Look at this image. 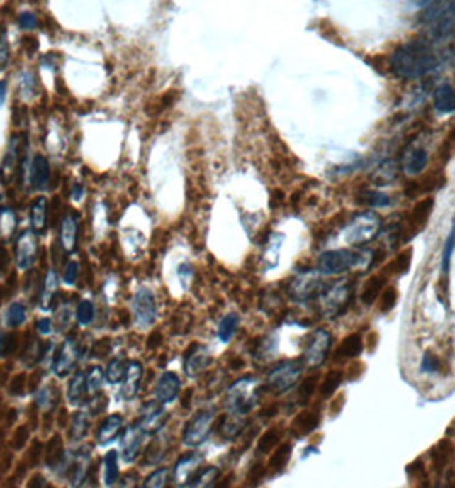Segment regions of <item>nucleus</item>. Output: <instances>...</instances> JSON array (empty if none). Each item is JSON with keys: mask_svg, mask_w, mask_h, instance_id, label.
Wrapping results in <instances>:
<instances>
[{"mask_svg": "<svg viewBox=\"0 0 455 488\" xmlns=\"http://www.w3.org/2000/svg\"><path fill=\"white\" fill-rule=\"evenodd\" d=\"M438 60L426 40L406 41L388 57V69L403 79H420L437 67Z\"/></svg>", "mask_w": 455, "mask_h": 488, "instance_id": "obj_1", "label": "nucleus"}, {"mask_svg": "<svg viewBox=\"0 0 455 488\" xmlns=\"http://www.w3.org/2000/svg\"><path fill=\"white\" fill-rule=\"evenodd\" d=\"M373 262L368 250H353V249H336L327 250L318 255L317 267L320 274H344L353 270H365Z\"/></svg>", "mask_w": 455, "mask_h": 488, "instance_id": "obj_2", "label": "nucleus"}, {"mask_svg": "<svg viewBox=\"0 0 455 488\" xmlns=\"http://www.w3.org/2000/svg\"><path fill=\"white\" fill-rule=\"evenodd\" d=\"M257 403V380L243 377L237 380L226 394V411L233 415L245 416Z\"/></svg>", "mask_w": 455, "mask_h": 488, "instance_id": "obj_3", "label": "nucleus"}, {"mask_svg": "<svg viewBox=\"0 0 455 488\" xmlns=\"http://www.w3.org/2000/svg\"><path fill=\"white\" fill-rule=\"evenodd\" d=\"M305 369V360H286V362H281L269 372L267 375V386L277 394H283V392L289 391L291 387L296 386V382L300 380L301 374Z\"/></svg>", "mask_w": 455, "mask_h": 488, "instance_id": "obj_4", "label": "nucleus"}, {"mask_svg": "<svg viewBox=\"0 0 455 488\" xmlns=\"http://www.w3.org/2000/svg\"><path fill=\"white\" fill-rule=\"evenodd\" d=\"M380 226H382V219L376 216L375 213H371V211L358 214L346 226V243H349V245H361V243L370 242V240L376 237V233L380 231Z\"/></svg>", "mask_w": 455, "mask_h": 488, "instance_id": "obj_5", "label": "nucleus"}, {"mask_svg": "<svg viewBox=\"0 0 455 488\" xmlns=\"http://www.w3.org/2000/svg\"><path fill=\"white\" fill-rule=\"evenodd\" d=\"M214 420H216V413L213 409H201L196 413L184 428V436H181L184 444L187 448H198L204 444L213 432Z\"/></svg>", "mask_w": 455, "mask_h": 488, "instance_id": "obj_6", "label": "nucleus"}, {"mask_svg": "<svg viewBox=\"0 0 455 488\" xmlns=\"http://www.w3.org/2000/svg\"><path fill=\"white\" fill-rule=\"evenodd\" d=\"M132 314H134L135 324L140 329H146L155 324L158 307H156V300L151 289L142 287L135 292L134 299H132Z\"/></svg>", "mask_w": 455, "mask_h": 488, "instance_id": "obj_7", "label": "nucleus"}, {"mask_svg": "<svg viewBox=\"0 0 455 488\" xmlns=\"http://www.w3.org/2000/svg\"><path fill=\"white\" fill-rule=\"evenodd\" d=\"M81 360V346L79 343L74 338H67L60 345L59 351H57L55 358L52 362V370L53 374L59 379L67 377L69 374H72V370L76 369V365Z\"/></svg>", "mask_w": 455, "mask_h": 488, "instance_id": "obj_8", "label": "nucleus"}, {"mask_svg": "<svg viewBox=\"0 0 455 488\" xmlns=\"http://www.w3.org/2000/svg\"><path fill=\"white\" fill-rule=\"evenodd\" d=\"M38 257V233L33 228L21 231L16 240V264L21 271L31 270Z\"/></svg>", "mask_w": 455, "mask_h": 488, "instance_id": "obj_9", "label": "nucleus"}, {"mask_svg": "<svg viewBox=\"0 0 455 488\" xmlns=\"http://www.w3.org/2000/svg\"><path fill=\"white\" fill-rule=\"evenodd\" d=\"M330 334L325 329H315L310 338L307 339V345H305V353L303 360L305 365L310 367H318L325 362L327 353L330 350Z\"/></svg>", "mask_w": 455, "mask_h": 488, "instance_id": "obj_10", "label": "nucleus"}, {"mask_svg": "<svg viewBox=\"0 0 455 488\" xmlns=\"http://www.w3.org/2000/svg\"><path fill=\"white\" fill-rule=\"evenodd\" d=\"M351 300V288L346 283L337 284V287L330 288L329 292H325L320 299L322 310L327 317H337L344 312L347 304Z\"/></svg>", "mask_w": 455, "mask_h": 488, "instance_id": "obj_11", "label": "nucleus"}, {"mask_svg": "<svg viewBox=\"0 0 455 488\" xmlns=\"http://www.w3.org/2000/svg\"><path fill=\"white\" fill-rule=\"evenodd\" d=\"M164 420H167V409L164 404L156 401H149L140 408V416L137 425L146 432V436H155L156 432H159L164 427Z\"/></svg>", "mask_w": 455, "mask_h": 488, "instance_id": "obj_12", "label": "nucleus"}, {"mask_svg": "<svg viewBox=\"0 0 455 488\" xmlns=\"http://www.w3.org/2000/svg\"><path fill=\"white\" fill-rule=\"evenodd\" d=\"M213 362L210 358V351L206 348V346L198 345V343H193L192 346L187 350L184 357V370L187 374V377L196 379L202 374Z\"/></svg>", "mask_w": 455, "mask_h": 488, "instance_id": "obj_13", "label": "nucleus"}, {"mask_svg": "<svg viewBox=\"0 0 455 488\" xmlns=\"http://www.w3.org/2000/svg\"><path fill=\"white\" fill-rule=\"evenodd\" d=\"M144 437H146V432L139 427L137 423L130 425V427L123 428L122 432V459L125 462H134L135 459L139 458L140 450H142L144 445Z\"/></svg>", "mask_w": 455, "mask_h": 488, "instance_id": "obj_14", "label": "nucleus"}, {"mask_svg": "<svg viewBox=\"0 0 455 488\" xmlns=\"http://www.w3.org/2000/svg\"><path fill=\"white\" fill-rule=\"evenodd\" d=\"M204 462V456L198 453H187L176 461L175 470H173V482L179 487H187L190 478L201 470V465Z\"/></svg>", "mask_w": 455, "mask_h": 488, "instance_id": "obj_15", "label": "nucleus"}, {"mask_svg": "<svg viewBox=\"0 0 455 488\" xmlns=\"http://www.w3.org/2000/svg\"><path fill=\"white\" fill-rule=\"evenodd\" d=\"M181 389V380L175 372H163L159 375L158 382L155 387V396L159 403L169 404L179 398V392Z\"/></svg>", "mask_w": 455, "mask_h": 488, "instance_id": "obj_16", "label": "nucleus"}, {"mask_svg": "<svg viewBox=\"0 0 455 488\" xmlns=\"http://www.w3.org/2000/svg\"><path fill=\"white\" fill-rule=\"evenodd\" d=\"M50 161L43 155H35L30 163V185L35 192H45L50 185Z\"/></svg>", "mask_w": 455, "mask_h": 488, "instance_id": "obj_17", "label": "nucleus"}, {"mask_svg": "<svg viewBox=\"0 0 455 488\" xmlns=\"http://www.w3.org/2000/svg\"><path fill=\"white\" fill-rule=\"evenodd\" d=\"M60 247L65 254H74L77 250V240H79V230H77V216L74 213H65L60 223Z\"/></svg>", "mask_w": 455, "mask_h": 488, "instance_id": "obj_18", "label": "nucleus"}, {"mask_svg": "<svg viewBox=\"0 0 455 488\" xmlns=\"http://www.w3.org/2000/svg\"><path fill=\"white\" fill-rule=\"evenodd\" d=\"M144 369L137 360H129L127 365L125 377L122 380V391H120V398L125 401H132L139 394L140 380H142Z\"/></svg>", "mask_w": 455, "mask_h": 488, "instance_id": "obj_19", "label": "nucleus"}, {"mask_svg": "<svg viewBox=\"0 0 455 488\" xmlns=\"http://www.w3.org/2000/svg\"><path fill=\"white\" fill-rule=\"evenodd\" d=\"M123 416L122 415H108L105 420L99 423L98 432H96V442L98 445H108L110 442H113L115 438L120 437V433L123 432Z\"/></svg>", "mask_w": 455, "mask_h": 488, "instance_id": "obj_20", "label": "nucleus"}, {"mask_svg": "<svg viewBox=\"0 0 455 488\" xmlns=\"http://www.w3.org/2000/svg\"><path fill=\"white\" fill-rule=\"evenodd\" d=\"M57 293H59V274L55 270H48L45 274L43 288L40 292V309L43 312L53 309V301L57 299Z\"/></svg>", "mask_w": 455, "mask_h": 488, "instance_id": "obj_21", "label": "nucleus"}, {"mask_svg": "<svg viewBox=\"0 0 455 488\" xmlns=\"http://www.w3.org/2000/svg\"><path fill=\"white\" fill-rule=\"evenodd\" d=\"M88 382H86L84 372H76L69 382L67 399L72 406H82L88 401Z\"/></svg>", "mask_w": 455, "mask_h": 488, "instance_id": "obj_22", "label": "nucleus"}, {"mask_svg": "<svg viewBox=\"0 0 455 488\" xmlns=\"http://www.w3.org/2000/svg\"><path fill=\"white\" fill-rule=\"evenodd\" d=\"M89 462H91V453H88V449H86L84 453L76 454V458L69 462L70 485L77 487L84 483V479L86 477H88V471H89Z\"/></svg>", "mask_w": 455, "mask_h": 488, "instance_id": "obj_23", "label": "nucleus"}, {"mask_svg": "<svg viewBox=\"0 0 455 488\" xmlns=\"http://www.w3.org/2000/svg\"><path fill=\"white\" fill-rule=\"evenodd\" d=\"M169 449V437L167 433H163V428L159 432L155 433V438L151 440V444L146 449V461L149 465H159L163 461V458L168 454Z\"/></svg>", "mask_w": 455, "mask_h": 488, "instance_id": "obj_24", "label": "nucleus"}, {"mask_svg": "<svg viewBox=\"0 0 455 488\" xmlns=\"http://www.w3.org/2000/svg\"><path fill=\"white\" fill-rule=\"evenodd\" d=\"M318 284L320 283H318L317 274H313V272H307V274L298 276L291 287L293 296L298 300H308L310 296L315 295Z\"/></svg>", "mask_w": 455, "mask_h": 488, "instance_id": "obj_25", "label": "nucleus"}, {"mask_svg": "<svg viewBox=\"0 0 455 488\" xmlns=\"http://www.w3.org/2000/svg\"><path fill=\"white\" fill-rule=\"evenodd\" d=\"M363 350V339L359 334H349V336L342 339V343L339 345V348L334 355L336 362H346V360H353L361 355Z\"/></svg>", "mask_w": 455, "mask_h": 488, "instance_id": "obj_26", "label": "nucleus"}, {"mask_svg": "<svg viewBox=\"0 0 455 488\" xmlns=\"http://www.w3.org/2000/svg\"><path fill=\"white\" fill-rule=\"evenodd\" d=\"M433 105L438 113H452L455 111V88L450 84L438 86L433 93Z\"/></svg>", "mask_w": 455, "mask_h": 488, "instance_id": "obj_27", "label": "nucleus"}, {"mask_svg": "<svg viewBox=\"0 0 455 488\" xmlns=\"http://www.w3.org/2000/svg\"><path fill=\"white\" fill-rule=\"evenodd\" d=\"M426 163H428V155H426L425 150L417 148V150L409 151L406 156H404V172L409 177H416L420 175L421 172L426 168Z\"/></svg>", "mask_w": 455, "mask_h": 488, "instance_id": "obj_28", "label": "nucleus"}, {"mask_svg": "<svg viewBox=\"0 0 455 488\" xmlns=\"http://www.w3.org/2000/svg\"><path fill=\"white\" fill-rule=\"evenodd\" d=\"M48 219V201L45 197H38L31 204V228L41 235L47 230Z\"/></svg>", "mask_w": 455, "mask_h": 488, "instance_id": "obj_29", "label": "nucleus"}, {"mask_svg": "<svg viewBox=\"0 0 455 488\" xmlns=\"http://www.w3.org/2000/svg\"><path fill=\"white\" fill-rule=\"evenodd\" d=\"M91 425V416L88 411L84 409H79V411L74 413L72 421H70V428H69V438L72 442L81 440V438L86 437Z\"/></svg>", "mask_w": 455, "mask_h": 488, "instance_id": "obj_30", "label": "nucleus"}, {"mask_svg": "<svg viewBox=\"0 0 455 488\" xmlns=\"http://www.w3.org/2000/svg\"><path fill=\"white\" fill-rule=\"evenodd\" d=\"M118 453L111 449L105 454V459H103V483L106 487H113L118 482Z\"/></svg>", "mask_w": 455, "mask_h": 488, "instance_id": "obj_31", "label": "nucleus"}, {"mask_svg": "<svg viewBox=\"0 0 455 488\" xmlns=\"http://www.w3.org/2000/svg\"><path fill=\"white\" fill-rule=\"evenodd\" d=\"M18 228V214L12 208H0V238L9 240Z\"/></svg>", "mask_w": 455, "mask_h": 488, "instance_id": "obj_32", "label": "nucleus"}, {"mask_svg": "<svg viewBox=\"0 0 455 488\" xmlns=\"http://www.w3.org/2000/svg\"><path fill=\"white\" fill-rule=\"evenodd\" d=\"M127 365H129V362H127L123 357H115L110 360V363L106 365V370H105V379L108 380L110 384H113V386H117L125 377V372H127Z\"/></svg>", "mask_w": 455, "mask_h": 488, "instance_id": "obj_33", "label": "nucleus"}, {"mask_svg": "<svg viewBox=\"0 0 455 488\" xmlns=\"http://www.w3.org/2000/svg\"><path fill=\"white\" fill-rule=\"evenodd\" d=\"M240 326V317L237 314H226L218 326V338L221 343H230L233 339Z\"/></svg>", "mask_w": 455, "mask_h": 488, "instance_id": "obj_34", "label": "nucleus"}, {"mask_svg": "<svg viewBox=\"0 0 455 488\" xmlns=\"http://www.w3.org/2000/svg\"><path fill=\"white\" fill-rule=\"evenodd\" d=\"M28 319V310L26 305L21 304V301H14L11 304L6 310V326L9 329L21 328Z\"/></svg>", "mask_w": 455, "mask_h": 488, "instance_id": "obj_35", "label": "nucleus"}, {"mask_svg": "<svg viewBox=\"0 0 455 488\" xmlns=\"http://www.w3.org/2000/svg\"><path fill=\"white\" fill-rule=\"evenodd\" d=\"M219 478V470L216 466H208V468H201L190 478L187 487H213Z\"/></svg>", "mask_w": 455, "mask_h": 488, "instance_id": "obj_36", "label": "nucleus"}, {"mask_svg": "<svg viewBox=\"0 0 455 488\" xmlns=\"http://www.w3.org/2000/svg\"><path fill=\"white\" fill-rule=\"evenodd\" d=\"M243 427H245V420H243V416L233 415V413H228V415L225 416V420H223L221 433L226 438H233V437H237L240 432H242Z\"/></svg>", "mask_w": 455, "mask_h": 488, "instance_id": "obj_37", "label": "nucleus"}, {"mask_svg": "<svg viewBox=\"0 0 455 488\" xmlns=\"http://www.w3.org/2000/svg\"><path fill=\"white\" fill-rule=\"evenodd\" d=\"M19 161V139L18 135H12L9 140V148H7L6 156H4L2 161V172L12 173V170L18 167Z\"/></svg>", "mask_w": 455, "mask_h": 488, "instance_id": "obj_38", "label": "nucleus"}, {"mask_svg": "<svg viewBox=\"0 0 455 488\" xmlns=\"http://www.w3.org/2000/svg\"><path fill=\"white\" fill-rule=\"evenodd\" d=\"M320 423V415L315 411H305L295 420L293 427H295L300 433H310L312 430H315Z\"/></svg>", "mask_w": 455, "mask_h": 488, "instance_id": "obj_39", "label": "nucleus"}, {"mask_svg": "<svg viewBox=\"0 0 455 488\" xmlns=\"http://www.w3.org/2000/svg\"><path fill=\"white\" fill-rule=\"evenodd\" d=\"M455 250V225L450 230L449 238H446L444 252H442V276L445 279H449V272H450V264H452V255Z\"/></svg>", "mask_w": 455, "mask_h": 488, "instance_id": "obj_40", "label": "nucleus"}, {"mask_svg": "<svg viewBox=\"0 0 455 488\" xmlns=\"http://www.w3.org/2000/svg\"><path fill=\"white\" fill-rule=\"evenodd\" d=\"M342 384V372L339 370H334V372H329V374L325 375V379L322 380L320 384V394L325 396V398H329V396H332L334 392L337 391V387Z\"/></svg>", "mask_w": 455, "mask_h": 488, "instance_id": "obj_41", "label": "nucleus"}, {"mask_svg": "<svg viewBox=\"0 0 455 488\" xmlns=\"http://www.w3.org/2000/svg\"><path fill=\"white\" fill-rule=\"evenodd\" d=\"M76 321H77V324L82 326V328H86V326H89L91 322L94 321V304L93 301L81 300L79 304H77Z\"/></svg>", "mask_w": 455, "mask_h": 488, "instance_id": "obj_42", "label": "nucleus"}, {"mask_svg": "<svg viewBox=\"0 0 455 488\" xmlns=\"http://www.w3.org/2000/svg\"><path fill=\"white\" fill-rule=\"evenodd\" d=\"M168 479H169V470L168 468H159L156 471H152L149 477L144 479L142 487L144 488H163L168 485Z\"/></svg>", "mask_w": 455, "mask_h": 488, "instance_id": "obj_43", "label": "nucleus"}, {"mask_svg": "<svg viewBox=\"0 0 455 488\" xmlns=\"http://www.w3.org/2000/svg\"><path fill=\"white\" fill-rule=\"evenodd\" d=\"M103 380L105 379V372H103L99 367H91L86 374V382H88V391L91 394H96V392L101 389Z\"/></svg>", "mask_w": 455, "mask_h": 488, "instance_id": "obj_44", "label": "nucleus"}, {"mask_svg": "<svg viewBox=\"0 0 455 488\" xmlns=\"http://www.w3.org/2000/svg\"><path fill=\"white\" fill-rule=\"evenodd\" d=\"M36 89V76L30 70H24L19 79V91L23 98H31Z\"/></svg>", "mask_w": 455, "mask_h": 488, "instance_id": "obj_45", "label": "nucleus"}, {"mask_svg": "<svg viewBox=\"0 0 455 488\" xmlns=\"http://www.w3.org/2000/svg\"><path fill=\"white\" fill-rule=\"evenodd\" d=\"M383 288V279L382 278H371L370 281L366 283L365 287V292H363V301L365 304H373L376 300V296L380 295V289Z\"/></svg>", "mask_w": 455, "mask_h": 488, "instance_id": "obj_46", "label": "nucleus"}, {"mask_svg": "<svg viewBox=\"0 0 455 488\" xmlns=\"http://www.w3.org/2000/svg\"><path fill=\"white\" fill-rule=\"evenodd\" d=\"M77 276H79V262L77 260H69L62 270V281L67 287H74L77 283Z\"/></svg>", "mask_w": 455, "mask_h": 488, "instance_id": "obj_47", "label": "nucleus"}, {"mask_svg": "<svg viewBox=\"0 0 455 488\" xmlns=\"http://www.w3.org/2000/svg\"><path fill=\"white\" fill-rule=\"evenodd\" d=\"M18 26H19V30H23V31L36 30V28H38V18H36L35 12L23 11L18 16Z\"/></svg>", "mask_w": 455, "mask_h": 488, "instance_id": "obj_48", "label": "nucleus"}, {"mask_svg": "<svg viewBox=\"0 0 455 488\" xmlns=\"http://www.w3.org/2000/svg\"><path fill=\"white\" fill-rule=\"evenodd\" d=\"M11 60V50H9V41H7V33L4 28H0V70L7 67Z\"/></svg>", "mask_w": 455, "mask_h": 488, "instance_id": "obj_49", "label": "nucleus"}, {"mask_svg": "<svg viewBox=\"0 0 455 488\" xmlns=\"http://www.w3.org/2000/svg\"><path fill=\"white\" fill-rule=\"evenodd\" d=\"M289 454H291V445H284V448H281L277 453L274 454V458L271 459V466L276 470H281L283 466H286L288 459H289Z\"/></svg>", "mask_w": 455, "mask_h": 488, "instance_id": "obj_50", "label": "nucleus"}, {"mask_svg": "<svg viewBox=\"0 0 455 488\" xmlns=\"http://www.w3.org/2000/svg\"><path fill=\"white\" fill-rule=\"evenodd\" d=\"M421 372L425 374H435L440 369V362H438L437 357H433L432 353H425L423 360H421Z\"/></svg>", "mask_w": 455, "mask_h": 488, "instance_id": "obj_51", "label": "nucleus"}, {"mask_svg": "<svg viewBox=\"0 0 455 488\" xmlns=\"http://www.w3.org/2000/svg\"><path fill=\"white\" fill-rule=\"evenodd\" d=\"M365 201L368 206H373V208H383V206H387L391 202L387 194L383 192H366Z\"/></svg>", "mask_w": 455, "mask_h": 488, "instance_id": "obj_52", "label": "nucleus"}, {"mask_svg": "<svg viewBox=\"0 0 455 488\" xmlns=\"http://www.w3.org/2000/svg\"><path fill=\"white\" fill-rule=\"evenodd\" d=\"M397 301V292L394 288H387V292L382 296V312H388V310L394 309Z\"/></svg>", "mask_w": 455, "mask_h": 488, "instance_id": "obj_53", "label": "nucleus"}, {"mask_svg": "<svg viewBox=\"0 0 455 488\" xmlns=\"http://www.w3.org/2000/svg\"><path fill=\"white\" fill-rule=\"evenodd\" d=\"M36 401H38V406L43 408V409H47V408L52 406V403H53L52 389H50V387L41 389L38 394H36Z\"/></svg>", "mask_w": 455, "mask_h": 488, "instance_id": "obj_54", "label": "nucleus"}, {"mask_svg": "<svg viewBox=\"0 0 455 488\" xmlns=\"http://www.w3.org/2000/svg\"><path fill=\"white\" fill-rule=\"evenodd\" d=\"M11 348H12L11 336L7 333H4V331H0V358L7 357V353H9Z\"/></svg>", "mask_w": 455, "mask_h": 488, "instance_id": "obj_55", "label": "nucleus"}, {"mask_svg": "<svg viewBox=\"0 0 455 488\" xmlns=\"http://www.w3.org/2000/svg\"><path fill=\"white\" fill-rule=\"evenodd\" d=\"M36 331H38L41 336H48V334H52V331H53L52 319H48V317L40 319L38 322H36Z\"/></svg>", "mask_w": 455, "mask_h": 488, "instance_id": "obj_56", "label": "nucleus"}, {"mask_svg": "<svg viewBox=\"0 0 455 488\" xmlns=\"http://www.w3.org/2000/svg\"><path fill=\"white\" fill-rule=\"evenodd\" d=\"M276 437H277L276 430H271V432L266 433V437H262V442H260V449H264V450L271 449L272 445L276 444Z\"/></svg>", "mask_w": 455, "mask_h": 488, "instance_id": "obj_57", "label": "nucleus"}, {"mask_svg": "<svg viewBox=\"0 0 455 488\" xmlns=\"http://www.w3.org/2000/svg\"><path fill=\"white\" fill-rule=\"evenodd\" d=\"M179 278L181 279V283H184V287H187V278H192V270H190L189 264H184V266H180L179 270Z\"/></svg>", "mask_w": 455, "mask_h": 488, "instance_id": "obj_58", "label": "nucleus"}, {"mask_svg": "<svg viewBox=\"0 0 455 488\" xmlns=\"http://www.w3.org/2000/svg\"><path fill=\"white\" fill-rule=\"evenodd\" d=\"M315 380H317V377H310V379L305 380V386H303V389H301V396H307L308 398V396L312 394L313 391H315V384H313Z\"/></svg>", "mask_w": 455, "mask_h": 488, "instance_id": "obj_59", "label": "nucleus"}, {"mask_svg": "<svg viewBox=\"0 0 455 488\" xmlns=\"http://www.w3.org/2000/svg\"><path fill=\"white\" fill-rule=\"evenodd\" d=\"M7 89H9V84H7V81H0V106H4V103H6V98H7Z\"/></svg>", "mask_w": 455, "mask_h": 488, "instance_id": "obj_60", "label": "nucleus"}, {"mask_svg": "<svg viewBox=\"0 0 455 488\" xmlns=\"http://www.w3.org/2000/svg\"><path fill=\"white\" fill-rule=\"evenodd\" d=\"M82 196H84V187H82V185H79V184L74 185V189H72L74 201H81Z\"/></svg>", "mask_w": 455, "mask_h": 488, "instance_id": "obj_61", "label": "nucleus"}, {"mask_svg": "<svg viewBox=\"0 0 455 488\" xmlns=\"http://www.w3.org/2000/svg\"><path fill=\"white\" fill-rule=\"evenodd\" d=\"M0 201H2V194H0Z\"/></svg>", "mask_w": 455, "mask_h": 488, "instance_id": "obj_62", "label": "nucleus"}]
</instances>
